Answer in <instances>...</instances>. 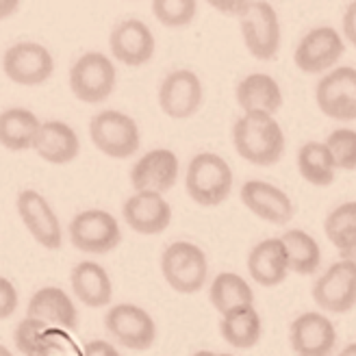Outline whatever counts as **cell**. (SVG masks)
I'll return each instance as SVG.
<instances>
[{
  "mask_svg": "<svg viewBox=\"0 0 356 356\" xmlns=\"http://www.w3.org/2000/svg\"><path fill=\"white\" fill-rule=\"evenodd\" d=\"M233 146L248 163L274 165L284 152V133L274 115L243 113L233 127Z\"/></svg>",
  "mask_w": 356,
  "mask_h": 356,
  "instance_id": "cell-1",
  "label": "cell"
},
{
  "mask_svg": "<svg viewBox=\"0 0 356 356\" xmlns=\"http://www.w3.org/2000/svg\"><path fill=\"white\" fill-rule=\"evenodd\" d=\"M185 189L195 204L218 207L226 202L233 191V170L224 156L216 152H200L187 165Z\"/></svg>",
  "mask_w": 356,
  "mask_h": 356,
  "instance_id": "cell-2",
  "label": "cell"
},
{
  "mask_svg": "<svg viewBox=\"0 0 356 356\" xmlns=\"http://www.w3.org/2000/svg\"><path fill=\"white\" fill-rule=\"evenodd\" d=\"M163 278L176 293H198L209 278V261L200 245L191 241H174L161 254Z\"/></svg>",
  "mask_w": 356,
  "mask_h": 356,
  "instance_id": "cell-3",
  "label": "cell"
},
{
  "mask_svg": "<svg viewBox=\"0 0 356 356\" xmlns=\"http://www.w3.org/2000/svg\"><path fill=\"white\" fill-rule=\"evenodd\" d=\"M89 137L94 146L111 159H129L141 146L137 122L115 109L100 111L89 122Z\"/></svg>",
  "mask_w": 356,
  "mask_h": 356,
  "instance_id": "cell-4",
  "label": "cell"
},
{
  "mask_svg": "<svg viewBox=\"0 0 356 356\" xmlns=\"http://www.w3.org/2000/svg\"><path fill=\"white\" fill-rule=\"evenodd\" d=\"M115 79L118 72L109 57L102 52H85L70 70V89L79 100L98 104L113 94Z\"/></svg>",
  "mask_w": 356,
  "mask_h": 356,
  "instance_id": "cell-5",
  "label": "cell"
},
{
  "mask_svg": "<svg viewBox=\"0 0 356 356\" xmlns=\"http://www.w3.org/2000/svg\"><path fill=\"white\" fill-rule=\"evenodd\" d=\"M70 241L81 252L106 254L120 245L122 230L109 211L87 209L70 222Z\"/></svg>",
  "mask_w": 356,
  "mask_h": 356,
  "instance_id": "cell-6",
  "label": "cell"
},
{
  "mask_svg": "<svg viewBox=\"0 0 356 356\" xmlns=\"http://www.w3.org/2000/svg\"><path fill=\"white\" fill-rule=\"evenodd\" d=\"M241 38L248 52L259 61H272L280 50V20L278 13L270 3L257 0L250 11L239 17Z\"/></svg>",
  "mask_w": 356,
  "mask_h": 356,
  "instance_id": "cell-7",
  "label": "cell"
},
{
  "mask_svg": "<svg viewBox=\"0 0 356 356\" xmlns=\"http://www.w3.org/2000/svg\"><path fill=\"white\" fill-rule=\"evenodd\" d=\"M315 102L322 115L339 122L356 120V70L339 65L315 85Z\"/></svg>",
  "mask_w": 356,
  "mask_h": 356,
  "instance_id": "cell-8",
  "label": "cell"
},
{
  "mask_svg": "<svg viewBox=\"0 0 356 356\" xmlns=\"http://www.w3.org/2000/svg\"><path fill=\"white\" fill-rule=\"evenodd\" d=\"M346 52L343 38L332 26L311 29L300 40L293 52V61L300 72L305 74H322L332 70Z\"/></svg>",
  "mask_w": 356,
  "mask_h": 356,
  "instance_id": "cell-9",
  "label": "cell"
},
{
  "mask_svg": "<svg viewBox=\"0 0 356 356\" xmlns=\"http://www.w3.org/2000/svg\"><path fill=\"white\" fill-rule=\"evenodd\" d=\"M104 326L109 334L124 348L144 352L156 341V324L148 311L137 305H115L106 311Z\"/></svg>",
  "mask_w": 356,
  "mask_h": 356,
  "instance_id": "cell-10",
  "label": "cell"
},
{
  "mask_svg": "<svg viewBox=\"0 0 356 356\" xmlns=\"http://www.w3.org/2000/svg\"><path fill=\"white\" fill-rule=\"evenodd\" d=\"M315 305L334 315L350 313L356 307V267L337 261L313 284Z\"/></svg>",
  "mask_w": 356,
  "mask_h": 356,
  "instance_id": "cell-11",
  "label": "cell"
},
{
  "mask_svg": "<svg viewBox=\"0 0 356 356\" xmlns=\"http://www.w3.org/2000/svg\"><path fill=\"white\" fill-rule=\"evenodd\" d=\"M3 70L9 81L17 85H42L55 72V59L50 50L38 42H20L7 48Z\"/></svg>",
  "mask_w": 356,
  "mask_h": 356,
  "instance_id": "cell-12",
  "label": "cell"
},
{
  "mask_svg": "<svg viewBox=\"0 0 356 356\" xmlns=\"http://www.w3.org/2000/svg\"><path fill=\"white\" fill-rule=\"evenodd\" d=\"M204 89L191 70H174L159 87V106L172 120H187L200 111Z\"/></svg>",
  "mask_w": 356,
  "mask_h": 356,
  "instance_id": "cell-13",
  "label": "cell"
},
{
  "mask_svg": "<svg viewBox=\"0 0 356 356\" xmlns=\"http://www.w3.org/2000/svg\"><path fill=\"white\" fill-rule=\"evenodd\" d=\"M17 216L24 222L26 230L46 250H59L63 243L61 224L50 209L48 200L35 189H24L17 195Z\"/></svg>",
  "mask_w": 356,
  "mask_h": 356,
  "instance_id": "cell-14",
  "label": "cell"
},
{
  "mask_svg": "<svg viewBox=\"0 0 356 356\" xmlns=\"http://www.w3.org/2000/svg\"><path fill=\"white\" fill-rule=\"evenodd\" d=\"M289 343L296 356H330L337 346V328L324 313H302L291 322Z\"/></svg>",
  "mask_w": 356,
  "mask_h": 356,
  "instance_id": "cell-15",
  "label": "cell"
},
{
  "mask_svg": "<svg viewBox=\"0 0 356 356\" xmlns=\"http://www.w3.org/2000/svg\"><path fill=\"white\" fill-rule=\"evenodd\" d=\"M239 198L243 207L263 222L282 226L293 218V202L287 191L267 181H245L239 189Z\"/></svg>",
  "mask_w": 356,
  "mask_h": 356,
  "instance_id": "cell-16",
  "label": "cell"
},
{
  "mask_svg": "<svg viewBox=\"0 0 356 356\" xmlns=\"http://www.w3.org/2000/svg\"><path fill=\"white\" fill-rule=\"evenodd\" d=\"M178 156L168 148H156L146 152L131 170V185L137 191L165 193L178 181Z\"/></svg>",
  "mask_w": 356,
  "mask_h": 356,
  "instance_id": "cell-17",
  "label": "cell"
},
{
  "mask_svg": "<svg viewBox=\"0 0 356 356\" xmlns=\"http://www.w3.org/2000/svg\"><path fill=\"white\" fill-rule=\"evenodd\" d=\"M122 216L135 233L139 235H159L172 222V207L161 193L137 191L124 202Z\"/></svg>",
  "mask_w": 356,
  "mask_h": 356,
  "instance_id": "cell-18",
  "label": "cell"
},
{
  "mask_svg": "<svg viewBox=\"0 0 356 356\" xmlns=\"http://www.w3.org/2000/svg\"><path fill=\"white\" fill-rule=\"evenodd\" d=\"M154 35L148 24L141 20H133V17L120 22L111 31L109 38V48L113 57L129 67L146 65L154 57Z\"/></svg>",
  "mask_w": 356,
  "mask_h": 356,
  "instance_id": "cell-19",
  "label": "cell"
},
{
  "mask_svg": "<svg viewBox=\"0 0 356 356\" xmlns=\"http://www.w3.org/2000/svg\"><path fill=\"white\" fill-rule=\"evenodd\" d=\"M248 274L261 287H278L289 276L287 252L280 237L259 241L248 254Z\"/></svg>",
  "mask_w": 356,
  "mask_h": 356,
  "instance_id": "cell-20",
  "label": "cell"
},
{
  "mask_svg": "<svg viewBox=\"0 0 356 356\" xmlns=\"http://www.w3.org/2000/svg\"><path fill=\"white\" fill-rule=\"evenodd\" d=\"M33 150L52 165H65L79 156L81 141L76 131L70 124L52 120V122H42L40 133L35 137Z\"/></svg>",
  "mask_w": 356,
  "mask_h": 356,
  "instance_id": "cell-21",
  "label": "cell"
},
{
  "mask_svg": "<svg viewBox=\"0 0 356 356\" xmlns=\"http://www.w3.org/2000/svg\"><path fill=\"white\" fill-rule=\"evenodd\" d=\"M237 104L243 113H267L274 115L282 106V89L274 76L254 72L248 74L237 85Z\"/></svg>",
  "mask_w": 356,
  "mask_h": 356,
  "instance_id": "cell-22",
  "label": "cell"
},
{
  "mask_svg": "<svg viewBox=\"0 0 356 356\" xmlns=\"http://www.w3.org/2000/svg\"><path fill=\"white\" fill-rule=\"evenodd\" d=\"M26 317L40 319V322H46L52 328H76L79 324L74 302L59 287H42L35 291L29 300Z\"/></svg>",
  "mask_w": 356,
  "mask_h": 356,
  "instance_id": "cell-23",
  "label": "cell"
},
{
  "mask_svg": "<svg viewBox=\"0 0 356 356\" xmlns=\"http://www.w3.org/2000/svg\"><path fill=\"white\" fill-rule=\"evenodd\" d=\"M70 284H72L74 296L89 309L109 307L113 298V284L102 265L94 261H81L72 274H70Z\"/></svg>",
  "mask_w": 356,
  "mask_h": 356,
  "instance_id": "cell-24",
  "label": "cell"
},
{
  "mask_svg": "<svg viewBox=\"0 0 356 356\" xmlns=\"http://www.w3.org/2000/svg\"><path fill=\"white\" fill-rule=\"evenodd\" d=\"M42 122L33 111L13 106L0 113V146L13 152L31 150L35 144V137L40 133Z\"/></svg>",
  "mask_w": 356,
  "mask_h": 356,
  "instance_id": "cell-25",
  "label": "cell"
},
{
  "mask_svg": "<svg viewBox=\"0 0 356 356\" xmlns=\"http://www.w3.org/2000/svg\"><path fill=\"white\" fill-rule=\"evenodd\" d=\"M220 332L224 337V341L228 346H233L235 350H250L261 339V332H263L261 315L254 309V305L235 309L222 315Z\"/></svg>",
  "mask_w": 356,
  "mask_h": 356,
  "instance_id": "cell-26",
  "label": "cell"
},
{
  "mask_svg": "<svg viewBox=\"0 0 356 356\" xmlns=\"http://www.w3.org/2000/svg\"><path fill=\"white\" fill-rule=\"evenodd\" d=\"M209 300L213 309L220 315H226L241 307H252L254 305V291L243 276L235 272H222L213 278L211 289H209Z\"/></svg>",
  "mask_w": 356,
  "mask_h": 356,
  "instance_id": "cell-27",
  "label": "cell"
},
{
  "mask_svg": "<svg viewBox=\"0 0 356 356\" xmlns=\"http://www.w3.org/2000/svg\"><path fill=\"white\" fill-rule=\"evenodd\" d=\"M284 252H287V263H289V272L300 274V276H311L319 270L322 265V250H319V243L315 241L313 235L305 233V230H287L280 237Z\"/></svg>",
  "mask_w": 356,
  "mask_h": 356,
  "instance_id": "cell-28",
  "label": "cell"
},
{
  "mask_svg": "<svg viewBox=\"0 0 356 356\" xmlns=\"http://www.w3.org/2000/svg\"><path fill=\"white\" fill-rule=\"evenodd\" d=\"M298 172L315 187H328L334 183L337 168L324 141H309L298 150Z\"/></svg>",
  "mask_w": 356,
  "mask_h": 356,
  "instance_id": "cell-29",
  "label": "cell"
},
{
  "mask_svg": "<svg viewBox=\"0 0 356 356\" xmlns=\"http://www.w3.org/2000/svg\"><path fill=\"white\" fill-rule=\"evenodd\" d=\"M13 341L24 356H48L55 350V330L40 319L24 317L13 332Z\"/></svg>",
  "mask_w": 356,
  "mask_h": 356,
  "instance_id": "cell-30",
  "label": "cell"
},
{
  "mask_svg": "<svg viewBox=\"0 0 356 356\" xmlns=\"http://www.w3.org/2000/svg\"><path fill=\"white\" fill-rule=\"evenodd\" d=\"M324 233L334 248L356 235V202H343L334 207L324 222Z\"/></svg>",
  "mask_w": 356,
  "mask_h": 356,
  "instance_id": "cell-31",
  "label": "cell"
},
{
  "mask_svg": "<svg viewBox=\"0 0 356 356\" xmlns=\"http://www.w3.org/2000/svg\"><path fill=\"white\" fill-rule=\"evenodd\" d=\"M152 13L163 26L183 29L193 22L198 13V3L195 0H154Z\"/></svg>",
  "mask_w": 356,
  "mask_h": 356,
  "instance_id": "cell-32",
  "label": "cell"
},
{
  "mask_svg": "<svg viewBox=\"0 0 356 356\" xmlns=\"http://www.w3.org/2000/svg\"><path fill=\"white\" fill-rule=\"evenodd\" d=\"M324 144L332 156V163L337 170L343 172L356 170V131L337 129L326 137Z\"/></svg>",
  "mask_w": 356,
  "mask_h": 356,
  "instance_id": "cell-33",
  "label": "cell"
},
{
  "mask_svg": "<svg viewBox=\"0 0 356 356\" xmlns=\"http://www.w3.org/2000/svg\"><path fill=\"white\" fill-rule=\"evenodd\" d=\"M17 309V289L13 282L0 276V319H7Z\"/></svg>",
  "mask_w": 356,
  "mask_h": 356,
  "instance_id": "cell-34",
  "label": "cell"
},
{
  "mask_svg": "<svg viewBox=\"0 0 356 356\" xmlns=\"http://www.w3.org/2000/svg\"><path fill=\"white\" fill-rule=\"evenodd\" d=\"M209 5L224 15H237V17H243L252 7L250 0H237V3H233V0H211Z\"/></svg>",
  "mask_w": 356,
  "mask_h": 356,
  "instance_id": "cell-35",
  "label": "cell"
},
{
  "mask_svg": "<svg viewBox=\"0 0 356 356\" xmlns=\"http://www.w3.org/2000/svg\"><path fill=\"white\" fill-rule=\"evenodd\" d=\"M83 356H120V352L109 341L94 339L83 348Z\"/></svg>",
  "mask_w": 356,
  "mask_h": 356,
  "instance_id": "cell-36",
  "label": "cell"
},
{
  "mask_svg": "<svg viewBox=\"0 0 356 356\" xmlns=\"http://www.w3.org/2000/svg\"><path fill=\"white\" fill-rule=\"evenodd\" d=\"M343 35H346V40L356 48V3H350L343 13Z\"/></svg>",
  "mask_w": 356,
  "mask_h": 356,
  "instance_id": "cell-37",
  "label": "cell"
},
{
  "mask_svg": "<svg viewBox=\"0 0 356 356\" xmlns=\"http://www.w3.org/2000/svg\"><path fill=\"white\" fill-rule=\"evenodd\" d=\"M339 257H341V261H346V263H352L354 267H356V235L354 237H350L348 241H343L339 248Z\"/></svg>",
  "mask_w": 356,
  "mask_h": 356,
  "instance_id": "cell-38",
  "label": "cell"
},
{
  "mask_svg": "<svg viewBox=\"0 0 356 356\" xmlns=\"http://www.w3.org/2000/svg\"><path fill=\"white\" fill-rule=\"evenodd\" d=\"M17 9H20V3H17V0H0V20L13 15Z\"/></svg>",
  "mask_w": 356,
  "mask_h": 356,
  "instance_id": "cell-39",
  "label": "cell"
},
{
  "mask_svg": "<svg viewBox=\"0 0 356 356\" xmlns=\"http://www.w3.org/2000/svg\"><path fill=\"white\" fill-rule=\"evenodd\" d=\"M337 356H356V343H350V346H346L339 354Z\"/></svg>",
  "mask_w": 356,
  "mask_h": 356,
  "instance_id": "cell-40",
  "label": "cell"
},
{
  "mask_svg": "<svg viewBox=\"0 0 356 356\" xmlns=\"http://www.w3.org/2000/svg\"><path fill=\"white\" fill-rule=\"evenodd\" d=\"M193 356H220V354H216V352H211V350H200V352H195Z\"/></svg>",
  "mask_w": 356,
  "mask_h": 356,
  "instance_id": "cell-41",
  "label": "cell"
},
{
  "mask_svg": "<svg viewBox=\"0 0 356 356\" xmlns=\"http://www.w3.org/2000/svg\"><path fill=\"white\" fill-rule=\"evenodd\" d=\"M0 356H13V354H11L5 346H0Z\"/></svg>",
  "mask_w": 356,
  "mask_h": 356,
  "instance_id": "cell-42",
  "label": "cell"
},
{
  "mask_svg": "<svg viewBox=\"0 0 356 356\" xmlns=\"http://www.w3.org/2000/svg\"><path fill=\"white\" fill-rule=\"evenodd\" d=\"M220 356H235V354H220Z\"/></svg>",
  "mask_w": 356,
  "mask_h": 356,
  "instance_id": "cell-43",
  "label": "cell"
}]
</instances>
